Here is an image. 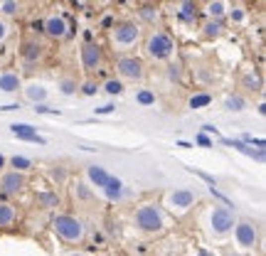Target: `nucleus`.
I'll use <instances>...</instances> for the list:
<instances>
[{"mask_svg": "<svg viewBox=\"0 0 266 256\" xmlns=\"http://www.w3.org/2000/svg\"><path fill=\"white\" fill-rule=\"evenodd\" d=\"M227 7H229V2H224V0H209V2L202 5V12H204V17H209V20H224Z\"/></svg>", "mask_w": 266, "mask_h": 256, "instance_id": "6ab92c4d", "label": "nucleus"}, {"mask_svg": "<svg viewBox=\"0 0 266 256\" xmlns=\"http://www.w3.org/2000/svg\"><path fill=\"white\" fill-rule=\"evenodd\" d=\"M104 194H106V199H111V202H119L121 197H124V183L119 180V178H109V183L104 185Z\"/></svg>", "mask_w": 266, "mask_h": 256, "instance_id": "b1692460", "label": "nucleus"}, {"mask_svg": "<svg viewBox=\"0 0 266 256\" xmlns=\"http://www.w3.org/2000/svg\"><path fill=\"white\" fill-rule=\"evenodd\" d=\"M20 109V104H5V106H0V111L5 114V111H17Z\"/></svg>", "mask_w": 266, "mask_h": 256, "instance_id": "c03bdc74", "label": "nucleus"}, {"mask_svg": "<svg viewBox=\"0 0 266 256\" xmlns=\"http://www.w3.org/2000/svg\"><path fill=\"white\" fill-rule=\"evenodd\" d=\"M200 133H204V135H219L217 126H212V124H204V126L200 128Z\"/></svg>", "mask_w": 266, "mask_h": 256, "instance_id": "37998d69", "label": "nucleus"}, {"mask_svg": "<svg viewBox=\"0 0 266 256\" xmlns=\"http://www.w3.org/2000/svg\"><path fill=\"white\" fill-rule=\"evenodd\" d=\"M195 143L202 145V148H212V145H214V140H212L209 135H204V133H198V135H195Z\"/></svg>", "mask_w": 266, "mask_h": 256, "instance_id": "ea45409f", "label": "nucleus"}, {"mask_svg": "<svg viewBox=\"0 0 266 256\" xmlns=\"http://www.w3.org/2000/svg\"><path fill=\"white\" fill-rule=\"evenodd\" d=\"M57 86H60V91H62L65 96H74V94L79 91V84H76V79H71V76H62V79L57 81Z\"/></svg>", "mask_w": 266, "mask_h": 256, "instance_id": "7c9ffc66", "label": "nucleus"}, {"mask_svg": "<svg viewBox=\"0 0 266 256\" xmlns=\"http://www.w3.org/2000/svg\"><path fill=\"white\" fill-rule=\"evenodd\" d=\"M37 202H40V207H45V209H55V207H60V194H57V192H40V194H37Z\"/></svg>", "mask_w": 266, "mask_h": 256, "instance_id": "c756f323", "label": "nucleus"}, {"mask_svg": "<svg viewBox=\"0 0 266 256\" xmlns=\"http://www.w3.org/2000/svg\"><path fill=\"white\" fill-rule=\"evenodd\" d=\"M10 35H12V25H10L5 17H0V45H2Z\"/></svg>", "mask_w": 266, "mask_h": 256, "instance_id": "4c0bfd02", "label": "nucleus"}, {"mask_svg": "<svg viewBox=\"0 0 266 256\" xmlns=\"http://www.w3.org/2000/svg\"><path fill=\"white\" fill-rule=\"evenodd\" d=\"M237 224V214L232 207H224V204H212L207 209V219H204V227H207V234L212 239H227L232 234Z\"/></svg>", "mask_w": 266, "mask_h": 256, "instance_id": "20e7f679", "label": "nucleus"}, {"mask_svg": "<svg viewBox=\"0 0 266 256\" xmlns=\"http://www.w3.org/2000/svg\"><path fill=\"white\" fill-rule=\"evenodd\" d=\"M140 42H143V25L135 20L114 22V27L109 30V45L119 55H131V50H135Z\"/></svg>", "mask_w": 266, "mask_h": 256, "instance_id": "7ed1b4c3", "label": "nucleus"}, {"mask_svg": "<svg viewBox=\"0 0 266 256\" xmlns=\"http://www.w3.org/2000/svg\"><path fill=\"white\" fill-rule=\"evenodd\" d=\"M79 62L84 66V71H99L104 66V50L99 42H84L79 50Z\"/></svg>", "mask_w": 266, "mask_h": 256, "instance_id": "9d476101", "label": "nucleus"}, {"mask_svg": "<svg viewBox=\"0 0 266 256\" xmlns=\"http://www.w3.org/2000/svg\"><path fill=\"white\" fill-rule=\"evenodd\" d=\"M224 17H229V22L239 27V25H244V22L249 20V10H247V5H242V2H229Z\"/></svg>", "mask_w": 266, "mask_h": 256, "instance_id": "aec40b11", "label": "nucleus"}, {"mask_svg": "<svg viewBox=\"0 0 266 256\" xmlns=\"http://www.w3.org/2000/svg\"><path fill=\"white\" fill-rule=\"evenodd\" d=\"M116 111V106L114 104H104V106H99L96 109V116H109V114H114Z\"/></svg>", "mask_w": 266, "mask_h": 256, "instance_id": "a19ab883", "label": "nucleus"}, {"mask_svg": "<svg viewBox=\"0 0 266 256\" xmlns=\"http://www.w3.org/2000/svg\"><path fill=\"white\" fill-rule=\"evenodd\" d=\"M50 175H52V180H57V178L65 180V170H57V168H55V170H50Z\"/></svg>", "mask_w": 266, "mask_h": 256, "instance_id": "a18cd8bd", "label": "nucleus"}, {"mask_svg": "<svg viewBox=\"0 0 266 256\" xmlns=\"http://www.w3.org/2000/svg\"><path fill=\"white\" fill-rule=\"evenodd\" d=\"M99 91H101V84L96 79H86V81L79 84V94L81 96H96Z\"/></svg>", "mask_w": 266, "mask_h": 256, "instance_id": "2f4dec72", "label": "nucleus"}, {"mask_svg": "<svg viewBox=\"0 0 266 256\" xmlns=\"http://www.w3.org/2000/svg\"><path fill=\"white\" fill-rule=\"evenodd\" d=\"M17 219H20V209H17L12 202L0 199V229H10V227H15Z\"/></svg>", "mask_w": 266, "mask_h": 256, "instance_id": "f3484780", "label": "nucleus"}, {"mask_svg": "<svg viewBox=\"0 0 266 256\" xmlns=\"http://www.w3.org/2000/svg\"><path fill=\"white\" fill-rule=\"evenodd\" d=\"M22 10H25V5L17 0H0V17H5V20L22 15Z\"/></svg>", "mask_w": 266, "mask_h": 256, "instance_id": "393cba45", "label": "nucleus"}, {"mask_svg": "<svg viewBox=\"0 0 266 256\" xmlns=\"http://www.w3.org/2000/svg\"><path fill=\"white\" fill-rule=\"evenodd\" d=\"M175 15L183 20V22H195L200 15V7L195 2L185 0V2H175Z\"/></svg>", "mask_w": 266, "mask_h": 256, "instance_id": "4be33fe9", "label": "nucleus"}, {"mask_svg": "<svg viewBox=\"0 0 266 256\" xmlns=\"http://www.w3.org/2000/svg\"><path fill=\"white\" fill-rule=\"evenodd\" d=\"M195 199H198V194H195L193 190H188V188H178V190L165 192V202H163L160 207L168 209V212H173L175 217H183L185 212L193 209Z\"/></svg>", "mask_w": 266, "mask_h": 256, "instance_id": "6e6552de", "label": "nucleus"}, {"mask_svg": "<svg viewBox=\"0 0 266 256\" xmlns=\"http://www.w3.org/2000/svg\"><path fill=\"white\" fill-rule=\"evenodd\" d=\"M114 69H116V79H121L124 84L126 81L135 84V81L145 79V62L140 57H135V55H119Z\"/></svg>", "mask_w": 266, "mask_h": 256, "instance_id": "423d86ee", "label": "nucleus"}, {"mask_svg": "<svg viewBox=\"0 0 266 256\" xmlns=\"http://www.w3.org/2000/svg\"><path fill=\"white\" fill-rule=\"evenodd\" d=\"M50 227H52V232H55L62 242H66V244H81V242L86 239V227H84V222H81L79 217H74V214H66V212L55 214L52 222H50Z\"/></svg>", "mask_w": 266, "mask_h": 256, "instance_id": "39448f33", "label": "nucleus"}, {"mask_svg": "<svg viewBox=\"0 0 266 256\" xmlns=\"http://www.w3.org/2000/svg\"><path fill=\"white\" fill-rule=\"evenodd\" d=\"M7 165H10V170H15V173H25V175L35 168V163H32L30 158H25V155H12V158H7Z\"/></svg>", "mask_w": 266, "mask_h": 256, "instance_id": "a878e982", "label": "nucleus"}, {"mask_svg": "<svg viewBox=\"0 0 266 256\" xmlns=\"http://www.w3.org/2000/svg\"><path fill=\"white\" fill-rule=\"evenodd\" d=\"M27 190V175L15 173V170H2L0 173V194L5 197H20Z\"/></svg>", "mask_w": 266, "mask_h": 256, "instance_id": "1a4fd4ad", "label": "nucleus"}, {"mask_svg": "<svg viewBox=\"0 0 266 256\" xmlns=\"http://www.w3.org/2000/svg\"><path fill=\"white\" fill-rule=\"evenodd\" d=\"M133 224L143 234L160 237L168 229V214L160 207V202H140L133 212Z\"/></svg>", "mask_w": 266, "mask_h": 256, "instance_id": "f03ea898", "label": "nucleus"}, {"mask_svg": "<svg viewBox=\"0 0 266 256\" xmlns=\"http://www.w3.org/2000/svg\"><path fill=\"white\" fill-rule=\"evenodd\" d=\"M135 104H140V106H153V104H155V91H153V89H138V91H135Z\"/></svg>", "mask_w": 266, "mask_h": 256, "instance_id": "72a5a7b5", "label": "nucleus"}, {"mask_svg": "<svg viewBox=\"0 0 266 256\" xmlns=\"http://www.w3.org/2000/svg\"><path fill=\"white\" fill-rule=\"evenodd\" d=\"M232 234H234L237 247L244 249V252H254V249L259 247V224H257L254 219H247V217L237 219Z\"/></svg>", "mask_w": 266, "mask_h": 256, "instance_id": "0eeeda50", "label": "nucleus"}, {"mask_svg": "<svg viewBox=\"0 0 266 256\" xmlns=\"http://www.w3.org/2000/svg\"><path fill=\"white\" fill-rule=\"evenodd\" d=\"M5 168H7V155H2V153H0V173H2Z\"/></svg>", "mask_w": 266, "mask_h": 256, "instance_id": "de8ad7c7", "label": "nucleus"}, {"mask_svg": "<svg viewBox=\"0 0 266 256\" xmlns=\"http://www.w3.org/2000/svg\"><path fill=\"white\" fill-rule=\"evenodd\" d=\"M242 84H244V89H249V91H262V79H259V74H247L244 79H242Z\"/></svg>", "mask_w": 266, "mask_h": 256, "instance_id": "f704fd0d", "label": "nucleus"}, {"mask_svg": "<svg viewBox=\"0 0 266 256\" xmlns=\"http://www.w3.org/2000/svg\"><path fill=\"white\" fill-rule=\"evenodd\" d=\"M200 32H202L204 40H219L227 32V25H224V20H209V17H204L200 22Z\"/></svg>", "mask_w": 266, "mask_h": 256, "instance_id": "dca6fc26", "label": "nucleus"}, {"mask_svg": "<svg viewBox=\"0 0 266 256\" xmlns=\"http://www.w3.org/2000/svg\"><path fill=\"white\" fill-rule=\"evenodd\" d=\"M71 190H74V197H76V199H84V202H89V199L94 197L91 188H89L86 183H81V180H76V183L71 185Z\"/></svg>", "mask_w": 266, "mask_h": 256, "instance_id": "473e14b6", "label": "nucleus"}, {"mask_svg": "<svg viewBox=\"0 0 266 256\" xmlns=\"http://www.w3.org/2000/svg\"><path fill=\"white\" fill-rule=\"evenodd\" d=\"M138 17H140L143 22H148L150 27H160L158 22H160L163 12H160L158 5H140V7H138Z\"/></svg>", "mask_w": 266, "mask_h": 256, "instance_id": "5701e85b", "label": "nucleus"}, {"mask_svg": "<svg viewBox=\"0 0 266 256\" xmlns=\"http://www.w3.org/2000/svg\"><path fill=\"white\" fill-rule=\"evenodd\" d=\"M217 256H247L244 252H237V249H232V247H222V252Z\"/></svg>", "mask_w": 266, "mask_h": 256, "instance_id": "79ce46f5", "label": "nucleus"}, {"mask_svg": "<svg viewBox=\"0 0 266 256\" xmlns=\"http://www.w3.org/2000/svg\"><path fill=\"white\" fill-rule=\"evenodd\" d=\"M69 256H84V254H79V252H74V254H69Z\"/></svg>", "mask_w": 266, "mask_h": 256, "instance_id": "09e8293b", "label": "nucleus"}, {"mask_svg": "<svg viewBox=\"0 0 266 256\" xmlns=\"http://www.w3.org/2000/svg\"><path fill=\"white\" fill-rule=\"evenodd\" d=\"M222 143H224V145H232V148H237L239 153H244V155L254 158L257 163H264V160H266V153H264V150H259V148H252V145L242 143L239 138H222Z\"/></svg>", "mask_w": 266, "mask_h": 256, "instance_id": "a211bd4d", "label": "nucleus"}, {"mask_svg": "<svg viewBox=\"0 0 266 256\" xmlns=\"http://www.w3.org/2000/svg\"><path fill=\"white\" fill-rule=\"evenodd\" d=\"M224 109H227V111H234V114H237V111H244V109H247V99H244L242 94H229V96L224 99Z\"/></svg>", "mask_w": 266, "mask_h": 256, "instance_id": "c85d7f7f", "label": "nucleus"}, {"mask_svg": "<svg viewBox=\"0 0 266 256\" xmlns=\"http://www.w3.org/2000/svg\"><path fill=\"white\" fill-rule=\"evenodd\" d=\"M188 173H193V175H198L200 180H204L209 188H217V180L212 178V175H207V173H202V170H198V168H188Z\"/></svg>", "mask_w": 266, "mask_h": 256, "instance_id": "e433bc0d", "label": "nucleus"}, {"mask_svg": "<svg viewBox=\"0 0 266 256\" xmlns=\"http://www.w3.org/2000/svg\"><path fill=\"white\" fill-rule=\"evenodd\" d=\"M45 55H47V50H45V45H42L40 40L30 37V40H22V42H20V57H22V62L37 64L45 60Z\"/></svg>", "mask_w": 266, "mask_h": 256, "instance_id": "f8f14e48", "label": "nucleus"}, {"mask_svg": "<svg viewBox=\"0 0 266 256\" xmlns=\"http://www.w3.org/2000/svg\"><path fill=\"white\" fill-rule=\"evenodd\" d=\"M22 96H25L32 106H37V104H45V101H47L50 91H47V86H45V84L32 81V84H22Z\"/></svg>", "mask_w": 266, "mask_h": 256, "instance_id": "2eb2a0df", "label": "nucleus"}, {"mask_svg": "<svg viewBox=\"0 0 266 256\" xmlns=\"http://www.w3.org/2000/svg\"><path fill=\"white\" fill-rule=\"evenodd\" d=\"M0 91L5 94H17L22 91V76L15 69H0Z\"/></svg>", "mask_w": 266, "mask_h": 256, "instance_id": "4468645a", "label": "nucleus"}, {"mask_svg": "<svg viewBox=\"0 0 266 256\" xmlns=\"http://www.w3.org/2000/svg\"><path fill=\"white\" fill-rule=\"evenodd\" d=\"M212 104V94L209 91H195L188 99V109H207Z\"/></svg>", "mask_w": 266, "mask_h": 256, "instance_id": "bb28decb", "label": "nucleus"}, {"mask_svg": "<svg viewBox=\"0 0 266 256\" xmlns=\"http://www.w3.org/2000/svg\"><path fill=\"white\" fill-rule=\"evenodd\" d=\"M35 114H50V116H62V111L60 109H52V106H47V104H37L35 109H32Z\"/></svg>", "mask_w": 266, "mask_h": 256, "instance_id": "58836bf2", "label": "nucleus"}, {"mask_svg": "<svg viewBox=\"0 0 266 256\" xmlns=\"http://www.w3.org/2000/svg\"><path fill=\"white\" fill-rule=\"evenodd\" d=\"M86 178H89V183H91V188H99V190H104V185L109 183V173H106V168H101V165H89L86 168Z\"/></svg>", "mask_w": 266, "mask_h": 256, "instance_id": "412c9836", "label": "nucleus"}, {"mask_svg": "<svg viewBox=\"0 0 266 256\" xmlns=\"http://www.w3.org/2000/svg\"><path fill=\"white\" fill-rule=\"evenodd\" d=\"M140 45H143V52L150 62H170L175 50H178L175 37L165 27H150L148 32H143Z\"/></svg>", "mask_w": 266, "mask_h": 256, "instance_id": "f257e3e1", "label": "nucleus"}, {"mask_svg": "<svg viewBox=\"0 0 266 256\" xmlns=\"http://www.w3.org/2000/svg\"><path fill=\"white\" fill-rule=\"evenodd\" d=\"M168 79H170V81H178V84L183 81V66H180L178 62L168 64Z\"/></svg>", "mask_w": 266, "mask_h": 256, "instance_id": "c9c22d12", "label": "nucleus"}, {"mask_svg": "<svg viewBox=\"0 0 266 256\" xmlns=\"http://www.w3.org/2000/svg\"><path fill=\"white\" fill-rule=\"evenodd\" d=\"M195 256H217V254H214V252H209V249H198Z\"/></svg>", "mask_w": 266, "mask_h": 256, "instance_id": "49530a36", "label": "nucleus"}, {"mask_svg": "<svg viewBox=\"0 0 266 256\" xmlns=\"http://www.w3.org/2000/svg\"><path fill=\"white\" fill-rule=\"evenodd\" d=\"M101 89H104L109 96H121V94L126 91V84H124L121 79H116V76H109V79L101 84Z\"/></svg>", "mask_w": 266, "mask_h": 256, "instance_id": "cd10ccee", "label": "nucleus"}, {"mask_svg": "<svg viewBox=\"0 0 266 256\" xmlns=\"http://www.w3.org/2000/svg\"><path fill=\"white\" fill-rule=\"evenodd\" d=\"M40 27H42V32H45L50 40H65L66 35H69V22H66V17L65 15H57V12L47 15Z\"/></svg>", "mask_w": 266, "mask_h": 256, "instance_id": "9b49d317", "label": "nucleus"}, {"mask_svg": "<svg viewBox=\"0 0 266 256\" xmlns=\"http://www.w3.org/2000/svg\"><path fill=\"white\" fill-rule=\"evenodd\" d=\"M10 133L17 138V140H27V143H37V145H47V138L37 133V126L32 124H12Z\"/></svg>", "mask_w": 266, "mask_h": 256, "instance_id": "ddd939ff", "label": "nucleus"}]
</instances>
